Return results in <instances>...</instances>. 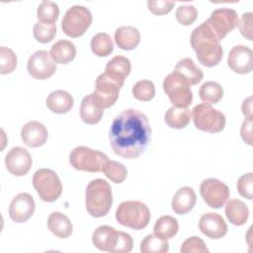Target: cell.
I'll return each instance as SVG.
<instances>
[{"mask_svg": "<svg viewBox=\"0 0 253 253\" xmlns=\"http://www.w3.org/2000/svg\"><path fill=\"white\" fill-rule=\"evenodd\" d=\"M109 138L114 152L126 159L141 155L151 139V127L145 114L135 109H126L113 121Z\"/></svg>", "mask_w": 253, "mask_h": 253, "instance_id": "cell-1", "label": "cell"}, {"mask_svg": "<svg viewBox=\"0 0 253 253\" xmlns=\"http://www.w3.org/2000/svg\"><path fill=\"white\" fill-rule=\"evenodd\" d=\"M190 42L198 60L204 66H215L222 59V46L206 21L194 29L190 37Z\"/></svg>", "mask_w": 253, "mask_h": 253, "instance_id": "cell-2", "label": "cell"}, {"mask_svg": "<svg viewBox=\"0 0 253 253\" xmlns=\"http://www.w3.org/2000/svg\"><path fill=\"white\" fill-rule=\"evenodd\" d=\"M113 204L111 185L104 179L92 180L85 191V206L88 213L102 217L109 213Z\"/></svg>", "mask_w": 253, "mask_h": 253, "instance_id": "cell-3", "label": "cell"}, {"mask_svg": "<svg viewBox=\"0 0 253 253\" xmlns=\"http://www.w3.org/2000/svg\"><path fill=\"white\" fill-rule=\"evenodd\" d=\"M148 207L139 201H126L120 204L116 211L117 221L131 229L145 228L150 221Z\"/></svg>", "mask_w": 253, "mask_h": 253, "instance_id": "cell-4", "label": "cell"}, {"mask_svg": "<svg viewBox=\"0 0 253 253\" xmlns=\"http://www.w3.org/2000/svg\"><path fill=\"white\" fill-rule=\"evenodd\" d=\"M125 80V77L109 71L97 77L93 94L103 109L110 108L117 102Z\"/></svg>", "mask_w": 253, "mask_h": 253, "instance_id": "cell-5", "label": "cell"}, {"mask_svg": "<svg viewBox=\"0 0 253 253\" xmlns=\"http://www.w3.org/2000/svg\"><path fill=\"white\" fill-rule=\"evenodd\" d=\"M108 161L105 153L87 146H77L69 155V162L74 169L90 173L103 172Z\"/></svg>", "mask_w": 253, "mask_h": 253, "instance_id": "cell-6", "label": "cell"}, {"mask_svg": "<svg viewBox=\"0 0 253 253\" xmlns=\"http://www.w3.org/2000/svg\"><path fill=\"white\" fill-rule=\"evenodd\" d=\"M192 118L198 129L209 133H216L223 130L226 123L225 117L221 112L206 103L194 107Z\"/></svg>", "mask_w": 253, "mask_h": 253, "instance_id": "cell-7", "label": "cell"}, {"mask_svg": "<svg viewBox=\"0 0 253 253\" xmlns=\"http://www.w3.org/2000/svg\"><path fill=\"white\" fill-rule=\"evenodd\" d=\"M33 186L43 202L53 203L62 193V185L57 174L51 169L42 168L33 176Z\"/></svg>", "mask_w": 253, "mask_h": 253, "instance_id": "cell-8", "label": "cell"}, {"mask_svg": "<svg viewBox=\"0 0 253 253\" xmlns=\"http://www.w3.org/2000/svg\"><path fill=\"white\" fill-rule=\"evenodd\" d=\"M92 24L90 10L81 5L70 7L61 22L63 33L70 38H79L84 35Z\"/></svg>", "mask_w": 253, "mask_h": 253, "instance_id": "cell-9", "label": "cell"}, {"mask_svg": "<svg viewBox=\"0 0 253 253\" xmlns=\"http://www.w3.org/2000/svg\"><path fill=\"white\" fill-rule=\"evenodd\" d=\"M162 86L174 107L188 108L192 104L193 93L190 85L174 71L165 77Z\"/></svg>", "mask_w": 253, "mask_h": 253, "instance_id": "cell-10", "label": "cell"}, {"mask_svg": "<svg viewBox=\"0 0 253 253\" xmlns=\"http://www.w3.org/2000/svg\"><path fill=\"white\" fill-rule=\"evenodd\" d=\"M238 15L235 10L230 8H219L211 12L206 21L213 35L218 41L222 40L227 34L238 26Z\"/></svg>", "mask_w": 253, "mask_h": 253, "instance_id": "cell-11", "label": "cell"}, {"mask_svg": "<svg viewBox=\"0 0 253 253\" xmlns=\"http://www.w3.org/2000/svg\"><path fill=\"white\" fill-rule=\"evenodd\" d=\"M200 194L206 204L212 209L224 206L230 196L228 187L214 178H208L201 183Z\"/></svg>", "mask_w": 253, "mask_h": 253, "instance_id": "cell-12", "label": "cell"}, {"mask_svg": "<svg viewBox=\"0 0 253 253\" xmlns=\"http://www.w3.org/2000/svg\"><path fill=\"white\" fill-rule=\"evenodd\" d=\"M27 69L33 78L44 80L54 74L56 71V63L46 50H38L30 56Z\"/></svg>", "mask_w": 253, "mask_h": 253, "instance_id": "cell-13", "label": "cell"}, {"mask_svg": "<svg viewBox=\"0 0 253 253\" xmlns=\"http://www.w3.org/2000/svg\"><path fill=\"white\" fill-rule=\"evenodd\" d=\"M33 164L30 152L21 146L11 148L5 156V165L7 170L14 176L20 177L26 175Z\"/></svg>", "mask_w": 253, "mask_h": 253, "instance_id": "cell-14", "label": "cell"}, {"mask_svg": "<svg viewBox=\"0 0 253 253\" xmlns=\"http://www.w3.org/2000/svg\"><path fill=\"white\" fill-rule=\"evenodd\" d=\"M36 203L29 193H20L13 198L9 206V216L17 222L22 223L29 220L35 212Z\"/></svg>", "mask_w": 253, "mask_h": 253, "instance_id": "cell-15", "label": "cell"}, {"mask_svg": "<svg viewBox=\"0 0 253 253\" xmlns=\"http://www.w3.org/2000/svg\"><path fill=\"white\" fill-rule=\"evenodd\" d=\"M229 68L238 74L250 73L253 69L252 49L245 45L233 46L227 57Z\"/></svg>", "mask_w": 253, "mask_h": 253, "instance_id": "cell-16", "label": "cell"}, {"mask_svg": "<svg viewBox=\"0 0 253 253\" xmlns=\"http://www.w3.org/2000/svg\"><path fill=\"white\" fill-rule=\"evenodd\" d=\"M199 228L211 239H219L227 232V224L223 217L216 212H207L199 220Z\"/></svg>", "mask_w": 253, "mask_h": 253, "instance_id": "cell-17", "label": "cell"}, {"mask_svg": "<svg viewBox=\"0 0 253 253\" xmlns=\"http://www.w3.org/2000/svg\"><path fill=\"white\" fill-rule=\"evenodd\" d=\"M23 142L29 147H40L43 145L48 137L46 127L38 121H31L24 125L21 129Z\"/></svg>", "mask_w": 253, "mask_h": 253, "instance_id": "cell-18", "label": "cell"}, {"mask_svg": "<svg viewBox=\"0 0 253 253\" xmlns=\"http://www.w3.org/2000/svg\"><path fill=\"white\" fill-rule=\"evenodd\" d=\"M120 231L109 225H101L92 234V242L101 251L115 253Z\"/></svg>", "mask_w": 253, "mask_h": 253, "instance_id": "cell-19", "label": "cell"}, {"mask_svg": "<svg viewBox=\"0 0 253 253\" xmlns=\"http://www.w3.org/2000/svg\"><path fill=\"white\" fill-rule=\"evenodd\" d=\"M104 110L96 100L93 93L85 96L82 99L80 106V117L87 125L98 124L104 115Z\"/></svg>", "mask_w": 253, "mask_h": 253, "instance_id": "cell-20", "label": "cell"}, {"mask_svg": "<svg viewBox=\"0 0 253 253\" xmlns=\"http://www.w3.org/2000/svg\"><path fill=\"white\" fill-rule=\"evenodd\" d=\"M197 197L195 191L188 186L182 187L173 196L172 210L177 214H185L192 211L196 205Z\"/></svg>", "mask_w": 253, "mask_h": 253, "instance_id": "cell-21", "label": "cell"}, {"mask_svg": "<svg viewBox=\"0 0 253 253\" xmlns=\"http://www.w3.org/2000/svg\"><path fill=\"white\" fill-rule=\"evenodd\" d=\"M46 107L54 114H66L68 113L74 104L73 97L64 90L52 91L45 100Z\"/></svg>", "mask_w": 253, "mask_h": 253, "instance_id": "cell-22", "label": "cell"}, {"mask_svg": "<svg viewBox=\"0 0 253 253\" xmlns=\"http://www.w3.org/2000/svg\"><path fill=\"white\" fill-rule=\"evenodd\" d=\"M174 72L179 74L190 86L197 85L204 77L202 69L189 57L179 60L174 68Z\"/></svg>", "mask_w": 253, "mask_h": 253, "instance_id": "cell-23", "label": "cell"}, {"mask_svg": "<svg viewBox=\"0 0 253 253\" xmlns=\"http://www.w3.org/2000/svg\"><path fill=\"white\" fill-rule=\"evenodd\" d=\"M115 42L121 49H134L140 42V33L131 26L120 27L115 32Z\"/></svg>", "mask_w": 253, "mask_h": 253, "instance_id": "cell-24", "label": "cell"}, {"mask_svg": "<svg viewBox=\"0 0 253 253\" xmlns=\"http://www.w3.org/2000/svg\"><path fill=\"white\" fill-rule=\"evenodd\" d=\"M47 226L53 235L61 239L69 237L73 231V226L68 216L59 211H53L49 214Z\"/></svg>", "mask_w": 253, "mask_h": 253, "instance_id": "cell-25", "label": "cell"}, {"mask_svg": "<svg viewBox=\"0 0 253 253\" xmlns=\"http://www.w3.org/2000/svg\"><path fill=\"white\" fill-rule=\"evenodd\" d=\"M49 53L55 63L66 64L75 58L76 47L70 41L60 40L52 44Z\"/></svg>", "mask_w": 253, "mask_h": 253, "instance_id": "cell-26", "label": "cell"}, {"mask_svg": "<svg viewBox=\"0 0 253 253\" xmlns=\"http://www.w3.org/2000/svg\"><path fill=\"white\" fill-rule=\"evenodd\" d=\"M225 215L228 220L236 225H243L249 216L248 207L238 199L229 200L225 206Z\"/></svg>", "mask_w": 253, "mask_h": 253, "instance_id": "cell-27", "label": "cell"}, {"mask_svg": "<svg viewBox=\"0 0 253 253\" xmlns=\"http://www.w3.org/2000/svg\"><path fill=\"white\" fill-rule=\"evenodd\" d=\"M192 118V113L188 108H177L172 106L164 116L165 123L171 128L181 129L186 127Z\"/></svg>", "mask_w": 253, "mask_h": 253, "instance_id": "cell-28", "label": "cell"}, {"mask_svg": "<svg viewBox=\"0 0 253 253\" xmlns=\"http://www.w3.org/2000/svg\"><path fill=\"white\" fill-rule=\"evenodd\" d=\"M179 229V223L177 219L171 215H163L159 217L153 227L154 234L158 237L168 240L174 237Z\"/></svg>", "mask_w": 253, "mask_h": 253, "instance_id": "cell-29", "label": "cell"}, {"mask_svg": "<svg viewBox=\"0 0 253 253\" xmlns=\"http://www.w3.org/2000/svg\"><path fill=\"white\" fill-rule=\"evenodd\" d=\"M199 95L204 103L216 104L223 96V88L217 82L207 81L200 87Z\"/></svg>", "mask_w": 253, "mask_h": 253, "instance_id": "cell-30", "label": "cell"}, {"mask_svg": "<svg viewBox=\"0 0 253 253\" xmlns=\"http://www.w3.org/2000/svg\"><path fill=\"white\" fill-rule=\"evenodd\" d=\"M92 52L100 57L110 55L114 50L112 38L107 33H98L91 40Z\"/></svg>", "mask_w": 253, "mask_h": 253, "instance_id": "cell-31", "label": "cell"}, {"mask_svg": "<svg viewBox=\"0 0 253 253\" xmlns=\"http://www.w3.org/2000/svg\"><path fill=\"white\" fill-rule=\"evenodd\" d=\"M140 251L141 253H167L169 243L155 234H148L140 243Z\"/></svg>", "mask_w": 253, "mask_h": 253, "instance_id": "cell-32", "label": "cell"}, {"mask_svg": "<svg viewBox=\"0 0 253 253\" xmlns=\"http://www.w3.org/2000/svg\"><path fill=\"white\" fill-rule=\"evenodd\" d=\"M59 16V8L52 1H42L38 7L37 17L39 22L54 24Z\"/></svg>", "mask_w": 253, "mask_h": 253, "instance_id": "cell-33", "label": "cell"}, {"mask_svg": "<svg viewBox=\"0 0 253 253\" xmlns=\"http://www.w3.org/2000/svg\"><path fill=\"white\" fill-rule=\"evenodd\" d=\"M103 172L108 179L116 184L123 183L127 175V170L126 166L115 160H109L105 165Z\"/></svg>", "mask_w": 253, "mask_h": 253, "instance_id": "cell-34", "label": "cell"}, {"mask_svg": "<svg viewBox=\"0 0 253 253\" xmlns=\"http://www.w3.org/2000/svg\"><path fill=\"white\" fill-rule=\"evenodd\" d=\"M131 92L136 100L148 102L155 96V86L150 80H140L133 85Z\"/></svg>", "mask_w": 253, "mask_h": 253, "instance_id": "cell-35", "label": "cell"}, {"mask_svg": "<svg viewBox=\"0 0 253 253\" xmlns=\"http://www.w3.org/2000/svg\"><path fill=\"white\" fill-rule=\"evenodd\" d=\"M130 69H131V64L129 59L123 55H116L115 57H113L111 60L108 61L105 67V71L113 72L125 78L129 75Z\"/></svg>", "mask_w": 253, "mask_h": 253, "instance_id": "cell-36", "label": "cell"}, {"mask_svg": "<svg viewBox=\"0 0 253 253\" xmlns=\"http://www.w3.org/2000/svg\"><path fill=\"white\" fill-rule=\"evenodd\" d=\"M35 39L42 43H47L53 40L56 35L55 24L38 22L34 25L33 29Z\"/></svg>", "mask_w": 253, "mask_h": 253, "instance_id": "cell-37", "label": "cell"}, {"mask_svg": "<svg viewBox=\"0 0 253 253\" xmlns=\"http://www.w3.org/2000/svg\"><path fill=\"white\" fill-rule=\"evenodd\" d=\"M0 73L9 74L13 72L17 66V56L15 52L6 46L0 47Z\"/></svg>", "mask_w": 253, "mask_h": 253, "instance_id": "cell-38", "label": "cell"}, {"mask_svg": "<svg viewBox=\"0 0 253 253\" xmlns=\"http://www.w3.org/2000/svg\"><path fill=\"white\" fill-rule=\"evenodd\" d=\"M198 18V10L193 5H181L176 10V19L183 26L192 25Z\"/></svg>", "mask_w": 253, "mask_h": 253, "instance_id": "cell-39", "label": "cell"}, {"mask_svg": "<svg viewBox=\"0 0 253 253\" xmlns=\"http://www.w3.org/2000/svg\"><path fill=\"white\" fill-rule=\"evenodd\" d=\"M180 251L181 253H209L204 240L198 236H191L186 239L181 245Z\"/></svg>", "mask_w": 253, "mask_h": 253, "instance_id": "cell-40", "label": "cell"}, {"mask_svg": "<svg viewBox=\"0 0 253 253\" xmlns=\"http://www.w3.org/2000/svg\"><path fill=\"white\" fill-rule=\"evenodd\" d=\"M237 191L240 196L251 200L253 198V174L251 172L242 175L237 181Z\"/></svg>", "mask_w": 253, "mask_h": 253, "instance_id": "cell-41", "label": "cell"}, {"mask_svg": "<svg viewBox=\"0 0 253 253\" xmlns=\"http://www.w3.org/2000/svg\"><path fill=\"white\" fill-rule=\"evenodd\" d=\"M174 4H175V2L166 1V0H156V1L149 0V1H147L148 10L151 13H153L154 15H158V16L168 14L172 10Z\"/></svg>", "mask_w": 253, "mask_h": 253, "instance_id": "cell-42", "label": "cell"}, {"mask_svg": "<svg viewBox=\"0 0 253 253\" xmlns=\"http://www.w3.org/2000/svg\"><path fill=\"white\" fill-rule=\"evenodd\" d=\"M252 22H253V14L251 12L244 13L241 16L240 21L238 22V27L241 35L246 38L248 41H252Z\"/></svg>", "mask_w": 253, "mask_h": 253, "instance_id": "cell-43", "label": "cell"}, {"mask_svg": "<svg viewBox=\"0 0 253 253\" xmlns=\"http://www.w3.org/2000/svg\"><path fill=\"white\" fill-rule=\"evenodd\" d=\"M133 241L131 236L124 231H120L119 241L115 250V253H128L131 251Z\"/></svg>", "mask_w": 253, "mask_h": 253, "instance_id": "cell-44", "label": "cell"}, {"mask_svg": "<svg viewBox=\"0 0 253 253\" xmlns=\"http://www.w3.org/2000/svg\"><path fill=\"white\" fill-rule=\"evenodd\" d=\"M240 134L244 142L252 146V119H245L240 128Z\"/></svg>", "mask_w": 253, "mask_h": 253, "instance_id": "cell-45", "label": "cell"}, {"mask_svg": "<svg viewBox=\"0 0 253 253\" xmlns=\"http://www.w3.org/2000/svg\"><path fill=\"white\" fill-rule=\"evenodd\" d=\"M241 110L245 119H252V97H248L243 101Z\"/></svg>", "mask_w": 253, "mask_h": 253, "instance_id": "cell-46", "label": "cell"}]
</instances>
